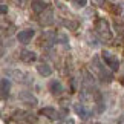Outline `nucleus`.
Masks as SVG:
<instances>
[{
	"mask_svg": "<svg viewBox=\"0 0 124 124\" xmlns=\"http://www.w3.org/2000/svg\"><path fill=\"white\" fill-rule=\"evenodd\" d=\"M45 9H47V5L45 2H41V0H34V2H32V11L34 12L40 14V12L45 11Z\"/></svg>",
	"mask_w": 124,
	"mask_h": 124,
	"instance_id": "13",
	"label": "nucleus"
},
{
	"mask_svg": "<svg viewBox=\"0 0 124 124\" xmlns=\"http://www.w3.org/2000/svg\"><path fill=\"white\" fill-rule=\"evenodd\" d=\"M40 113H41V115H45V116H47L52 121H58L60 118H61L60 112L57 110V109H54V107H45V109H41V110H40Z\"/></svg>",
	"mask_w": 124,
	"mask_h": 124,
	"instance_id": "11",
	"label": "nucleus"
},
{
	"mask_svg": "<svg viewBox=\"0 0 124 124\" xmlns=\"http://www.w3.org/2000/svg\"><path fill=\"white\" fill-rule=\"evenodd\" d=\"M95 32L101 37L103 40H110L112 39V28L106 18H98L95 23Z\"/></svg>",
	"mask_w": 124,
	"mask_h": 124,
	"instance_id": "2",
	"label": "nucleus"
},
{
	"mask_svg": "<svg viewBox=\"0 0 124 124\" xmlns=\"http://www.w3.org/2000/svg\"><path fill=\"white\" fill-rule=\"evenodd\" d=\"M34 35H35V31L32 29V28H28V29H22L18 32L17 40H18V43H22V45H28V43L34 39Z\"/></svg>",
	"mask_w": 124,
	"mask_h": 124,
	"instance_id": "5",
	"label": "nucleus"
},
{
	"mask_svg": "<svg viewBox=\"0 0 124 124\" xmlns=\"http://www.w3.org/2000/svg\"><path fill=\"white\" fill-rule=\"evenodd\" d=\"M2 12H3V14L6 12V5H2Z\"/></svg>",
	"mask_w": 124,
	"mask_h": 124,
	"instance_id": "18",
	"label": "nucleus"
},
{
	"mask_svg": "<svg viewBox=\"0 0 124 124\" xmlns=\"http://www.w3.org/2000/svg\"><path fill=\"white\" fill-rule=\"evenodd\" d=\"M70 3H72L75 8H84L86 3H87V0H70Z\"/></svg>",
	"mask_w": 124,
	"mask_h": 124,
	"instance_id": "15",
	"label": "nucleus"
},
{
	"mask_svg": "<svg viewBox=\"0 0 124 124\" xmlns=\"http://www.w3.org/2000/svg\"><path fill=\"white\" fill-rule=\"evenodd\" d=\"M18 100H20L23 104H26V106H31V107H35L37 104H39V100H37L31 92H28V90H23V92L18 93Z\"/></svg>",
	"mask_w": 124,
	"mask_h": 124,
	"instance_id": "4",
	"label": "nucleus"
},
{
	"mask_svg": "<svg viewBox=\"0 0 124 124\" xmlns=\"http://www.w3.org/2000/svg\"><path fill=\"white\" fill-rule=\"evenodd\" d=\"M9 90H11V83H9V80L6 77H3L2 78V97L9 95Z\"/></svg>",
	"mask_w": 124,
	"mask_h": 124,
	"instance_id": "14",
	"label": "nucleus"
},
{
	"mask_svg": "<svg viewBox=\"0 0 124 124\" xmlns=\"http://www.w3.org/2000/svg\"><path fill=\"white\" fill-rule=\"evenodd\" d=\"M18 57H20V60L23 61V63H26V64H31V63H34V61L37 60V54H35V52L34 51H28V49L20 51Z\"/></svg>",
	"mask_w": 124,
	"mask_h": 124,
	"instance_id": "10",
	"label": "nucleus"
},
{
	"mask_svg": "<svg viewBox=\"0 0 124 124\" xmlns=\"http://www.w3.org/2000/svg\"><path fill=\"white\" fill-rule=\"evenodd\" d=\"M103 60V58H101ZM101 60H100V57H93V60L90 61V70L93 72L95 77H98V80H101V81H107L110 83L113 80V74H112V69L109 70L106 69V63H101Z\"/></svg>",
	"mask_w": 124,
	"mask_h": 124,
	"instance_id": "1",
	"label": "nucleus"
},
{
	"mask_svg": "<svg viewBox=\"0 0 124 124\" xmlns=\"http://www.w3.org/2000/svg\"><path fill=\"white\" fill-rule=\"evenodd\" d=\"M47 89H49V92L54 95V97H60V95L64 92V86L61 84L60 80H51L49 84H47Z\"/></svg>",
	"mask_w": 124,
	"mask_h": 124,
	"instance_id": "6",
	"label": "nucleus"
},
{
	"mask_svg": "<svg viewBox=\"0 0 124 124\" xmlns=\"http://www.w3.org/2000/svg\"><path fill=\"white\" fill-rule=\"evenodd\" d=\"M101 58H103L104 63L107 64L109 69L118 70V68H120V60H118V57H116L115 54H112V52H109V51H103Z\"/></svg>",
	"mask_w": 124,
	"mask_h": 124,
	"instance_id": "3",
	"label": "nucleus"
},
{
	"mask_svg": "<svg viewBox=\"0 0 124 124\" xmlns=\"http://www.w3.org/2000/svg\"><path fill=\"white\" fill-rule=\"evenodd\" d=\"M39 16H40V20L39 22H40V25H43V26H49V25L54 23V12H52L49 8L45 9L43 12H40Z\"/></svg>",
	"mask_w": 124,
	"mask_h": 124,
	"instance_id": "8",
	"label": "nucleus"
},
{
	"mask_svg": "<svg viewBox=\"0 0 124 124\" xmlns=\"http://www.w3.org/2000/svg\"><path fill=\"white\" fill-rule=\"evenodd\" d=\"M8 77L9 78H12V80H16V81H18V83H26L25 80H31V77L28 74H25V72H22V70H18V69H11V70H8Z\"/></svg>",
	"mask_w": 124,
	"mask_h": 124,
	"instance_id": "7",
	"label": "nucleus"
},
{
	"mask_svg": "<svg viewBox=\"0 0 124 124\" xmlns=\"http://www.w3.org/2000/svg\"><path fill=\"white\" fill-rule=\"evenodd\" d=\"M74 112L77 113L81 120H89V118L92 116V112H90L84 104H80V103L78 104H74Z\"/></svg>",
	"mask_w": 124,
	"mask_h": 124,
	"instance_id": "9",
	"label": "nucleus"
},
{
	"mask_svg": "<svg viewBox=\"0 0 124 124\" xmlns=\"http://www.w3.org/2000/svg\"><path fill=\"white\" fill-rule=\"evenodd\" d=\"M63 25L66 28H69V29H77V28H78V23L77 22H63Z\"/></svg>",
	"mask_w": 124,
	"mask_h": 124,
	"instance_id": "16",
	"label": "nucleus"
},
{
	"mask_svg": "<svg viewBox=\"0 0 124 124\" xmlns=\"http://www.w3.org/2000/svg\"><path fill=\"white\" fill-rule=\"evenodd\" d=\"M97 3L100 5V6H103V8H104V5H106V2H104V0H97Z\"/></svg>",
	"mask_w": 124,
	"mask_h": 124,
	"instance_id": "17",
	"label": "nucleus"
},
{
	"mask_svg": "<svg viewBox=\"0 0 124 124\" xmlns=\"http://www.w3.org/2000/svg\"><path fill=\"white\" fill-rule=\"evenodd\" d=\"M37 72H39L41 77H49V75L52 74V68L47 63H40L39 66H37Z\"/></svg>",
	"mask_w": 124,
	"mask_h": 124,
	"instance_id": "12",
	"label": "nucleus"
}]
</instances>
